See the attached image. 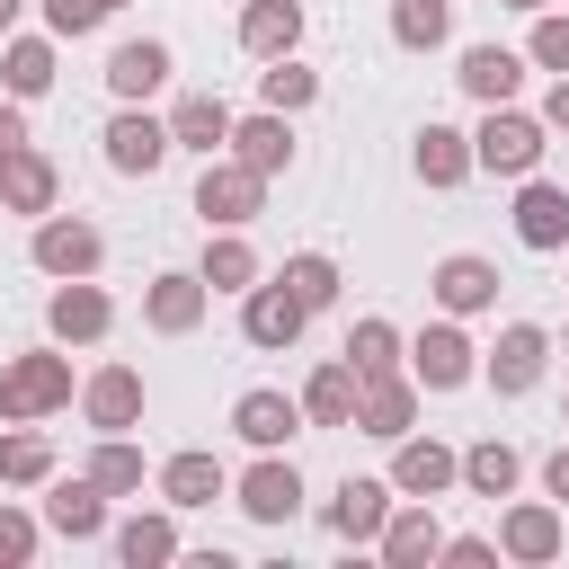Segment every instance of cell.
Wrapping results in <instances>:
<instances>
[{"mask_svg":"<svg viewBox=\"0 0 569 569\" xmlns=\"http://www.w3.org/2000/svg\"><path fill=\"white\" fill-rule=\"evenodd\" d=\"M71 356H62V338L53 347H27V356H9L0 365V418L9 427H36V418H53V409H71Z\"/></svg>","mask_w":569,"mask_h":569,"instance_id":"1","label":"cell"},{"mask_svg":"<svg viewBox=\"0 0 569 569\" xmlns=\"http://www.w3.org/2000/svg\"><path fill=\"white\" fill-rule=\"evenodd\" d=\"M542 133H551L542 116H525V107H489V116H480V133H471V160H480L489 178H533V169H542V151H551Z\"/></svg>","mask_w":569,"mask_h":569,"instance_id":"2","label":"cell"},{"mask_svg":"<svg viewBox=\"0 0 569 569\" xmlns=\"http://www.w3.org/2000/svg\"><path fill=\"white\" fill-rule=\"evenodd\" d=\"M196 213H204V231H249V222L267 213V178H258L249 160L213 151L204 178H196Z\"/></svg>","mask_w":569,"mask_h":569,"instance_id":"3","label":"cell"},{"mask_svg":"<svg viewBox=\"0 0 569 569\" xmlns=\"http://www.w3.org/2000/svg\"><path fill=\"white\" fill-rule=\"evenodd\" d=\"M27 258H36V276H98L107 267V231L98 222H80V213H36V240H27Z\"/></svg>","mask_w":569,"mask_h":569,"instance_id":"4","label":"cell"},{"mask_svg":"<svg viewBox=\"0 0 569 569\" xmlns=\"http://www.w3.org/2000/svg\"><path fill=\"white\" fill-rule=\"evenodd\" d=\"M409 373H418V391H462V382H480V347L462 338L453 311L427 320V329L409 338Z\"/></svg>","mask_w":569,"mask_h":569,"instance_id":"5","label":"cell"},{"mask_svg":"<svg viewBox=\"0 0 569 569\" xmlns=\"http://www.w3.org/2000/svg\"><path fill=\"white\" fill-rule=\"evenodd\" d=\"M204 311H213V284H204L196 267H169V276L142 284V329H151V338H196Z\"/></svg>","mask_w":569,"mask_h":569,"instance_id":"6","label":"cell"},{"mask_svg":"<svg viewBox=\"0 0 569 569\" xmlns=\"http://www.w3.org/2000/svg\"><path fill=\"white\" fill-rule=\"evenodd\" d=\"M542 365H551V329H542V320H507L498 347L480 356V373H489L498 400H525V391L542 382Z\"/></svg>","mask_w":569,"mask_h":569,"instance_id":"7","label":"cell"},{"mask_svg":"<svg viewBox=\"0 0 569 569\" xmlns=\"http://www.w3.org/2000/svg\"><path fill=\"white\" fill-rule=\"evenodd\" d=\"M231 507H240L249 525H293V516H302V471H293V453H258V462L231 480Z\"/></svg>","mask_w":569,"mask_h":569,"instance_id":"8","label":"cell"},{"mask_svg":"<svg viewBox=\"0 0 569 569\" xmlns=\"http://www.w3.org/2000/svg\"><path fill=\"white\" fill-rule=\"evenodd\" d=\"M98 142H107V169H116V178H151V169L178 151V142H169V116H151V107H116Z\"/></svg>","mask_w":569,"mask_h":569,"instance_id":"9","label":"cell"},{"mask_svg":"<svg viewBox=\"0 0 569 569\" xmlns=\"http://www.w3.org/2000/svg\"><path fill=\"white\" fill-rule=\"evenodd\" d=\"M44 329H53L62 347H98V338L116 329L107 284H98V276H62V284H53V302H44Z\"/></svg>","mask_w":569,"mask_h":569,"instance_id":"10","label":"cell"},{"mask_svg":"<svg viewBox=\"0 0 569 569\" xmlns=\"http://www.w3.org/2000/svg\"><path fill=\"white\" fill-rule=\"evenodd\" d=\"M560 498H516L507 516H498V560H516V569H542V560H560Z\"/></svg>","mask_w":569,"mask_h":569,"instance_id":"11","label":"cell"},{"mask_svg":"<svg viewBox=\"0 0 569 569\" xmlns=\"http://www.w3.org/2000/svg\"><path fill=\"white\" fill-rule=\"evenodd\" d=\"M498 267L480 258V249H453V258H436L427 267V293H436V311H453V320H471V311H489L498 302Z\"/></svg>","mask_w":569,"mask_h":569,"instance_id":"12","label":"cell"},{"mask_svg":"<svg viewBox=\"0 0 569 569\" xmlns=\"http://www.w3.org/2000/svg\"><path fill=\"white\" fill-rule=\"evenodd\" d=\"M302 427H311V418H302V391H293V400H284V391H240V400H231V436H240L249 453H284Z\"/></svg>","mask_w":569,"mask_h":569,"instance_id":"13","label":"cell"},{"mask_svg":"<svg viewBox=\"0 0 569 569\" xmlns=\"http://www.w3.org/2000/svg\"><path fill=\"white\" fill-rule=\"evenodd\" d=\"M391 489H400V498H445V489H462V453L409 427V436L391 445Z\"/></svg>","mask_w":569,"mask_h":569,"instance_id":"14","label":"cell"},{"mask_svg":"<svg viewBox=\"0 0 569 569\" xmlns=\"http://www.w3.org/2000/svg\"><path fill=\"white\" fill-rule=\"evenodd\" d=\"M302 320H311V311L284 293V276H258V284L240 293V338H249V347H267V356H276V347H293V338H302Z\"/></svg>","mask_w":569,"mask_h":569,"instance_id":"15","label":"cell"},{"mask_svg":"<svg viewBox=\"0 0 569 569\" xmlns=\"http://www.w3.org/2000/svg\"><path fill=\"white\" fill-rule=\"evenodd\" d=\"M142 373L133 365H98L89 382H80V418L98 427V436H124V427H142Z\"/></svg>","mask_w":569,"mask_h":569,"instance_id":"16","label":"cell"},{"mask_svg":"<svg viewBox=\"0 0 569 569\" xmlns=\"http://www.w3.org/2000/svg\"><path fill=\"white\" fill-rule=\"evenodd\" d=\"M391 507H400V489H391V480L347 471V480H338V498H329V533H338V542H382Z\"/></svg>","mask_w":569,"mask_h":569,"instance_id":"17","label":"cell"},{"mask_svg":"<svg viewBox=\"0 0 569 569\" xmlns=\"http://www.w3.org/2000/svg\"><path fill=\"white\" fill-rule=\"evenodd\" d=\"M169 71H178V53H169L160 36H124V44L107 53V89H116L124 107H142V98H160V89H169Z\"/></svg>","mask_w":569,"mask_h":569,"instance_id":"18","label":"cell"},{"mask_svg":"<svg viewBox=\"0 0 569 569\" xmlns=\"http://www.w3.org/2000/svg\"><path fill=\"white\" fill-rule=\"evenodd\" d=\"M44 533H62V542H98L107 533V489L80 471V480H44Z\"/></svg>","mask_w":569,"mask_h":569,"instance_id":"19","label":"cell"},{"mask_svg":"<svg viewBox=\"0 0 569 569\" xmlns=\"http://www.w3.org/2000/svg\"><path fill=\"white\" fill-rule=\"evenodd\" d=\"M391 569H427L436 551H445V525H436V498H400L391 507V525H382V542H373Z\"/></svg>","mask_w":569,"mask_h":569,"instance_id":"20","label":"cell"},{"mask_svg":"<svg viewBox=\"0 0 569 569\" xmlns=\"http://www.w3.org/2000/svg\"><path fill=\"white\" fill-rule=\"evenodd\" d=\"M516 240L525 249H569V187H551V178H516Z\"/></svg>","mask_w":569,"mask_h":569,"instance_id":"21","label":"cell"},{"mask_svg":"<svg viewBox=\"0 0 569 569\" xmlns=\"http://www.w3.org/2000/svg\"><path fill=\"white\" fill-rule=\"evenodd\" d=\"M62 80V36H0V89L9 98H44Z\"/></svg>","mask_w":569,"mask_h":569,"instance_id":"22","label":"cell"},{"mask_svg":"<svg viewBox=\"0 0 569 569\" xmlns=\"http://www.w3.org/2000/svg\"><path fill=\"white\" fill-rule=\"evenodd\" d=\"M231 124H240V116H231V107H222L213 89H187V98L169 107V142H178V151H196V160L231 151Z\"/></svg>","mask_w":569,"mask_h":569,"instance_id":"23","label":"cell"},{"mask_svg":"<svg viewBox=\"0 0 569 569\" xmlns=\"http://www.w3.org/2000/svg\"><path fill=\"white\" fill-rule=\"evenodd\" d=\"M356 427L382 436V445H400V436L418 427V373H373L365 400H356Z\"/></svg>","mask_w":569,"mask_h":569,"instance_id":"24","label":"cell"},{"mask_svg":"<svg viewBox=\"0 0 569 569\" xmlns=\"http://www.w3.org/2000/svg\"><path fill=\"white\" fill-rule=\"evenodd\" d=\"M160 498L178 507V516H196V507H213V498H231V471H222V453H169L160 462Z\"/></svg>","mask_w":569,"mask_h":569,"instance_id":"25","label":"cell"},{"mask_svg":"<svg viewBox=\"0 0 569 569\" xmlns=\"http://www.w3.org/2000/svg\"><path fill=\"white\" fill-rule=\"evenodd\" d=\"M178 551H187V542H178V507H169V498H160L151 516L133 507V516L116 525V560H124V569H169Z\"/></svg>","mask_w":569,"mask_h":569,"instance_id":"26","label":"cell"},{"mask_svg":"<svg viewBox=\"0 0 569 569\" xmlns=\"http://www.w3.org/2000/svg\"><path fill=\"white\" fill-rule=\"evenodd\" d=\"M53 196H62V169H53V151H9L0 160V213H53Z\"/></svg>","mask_w":569,"mask_h":569,"instance_id":"27","label":"cell"},{"mask_svg":"<svg viewBox=\"0 0 569 569\" xmlns=\"http://www.w3.org/2000/svg\"><path fill=\"white\" fill-rule=\"evenodd\" d=\"M462 98H480V107H516V89H525V53H507V44H462Z\"/></svg>","mask_w":569,"mask_h":569,"instance_id":"28","label":"cell"},{"mask_svg":"<svg viewBox=\"0 0 569 569\" xmlns=\"http://www.w3.org/2000/svg\"><path fill=\"white\" fill-rule=\"evenodd\" d=\"M231 160H249L258 178H284V169H293V116H276V107L240 116V124H231Z\"/></svg>","mask_w":569,"mask_h":569,"instance_id":"29","label":"cell"},{"mask_svg":"<svg viewBox=\"0 0 569 569\" xmlns=\"http://www.w3.org/2000/svg\"><path fill=\"white\" fill-rule=\"evenodd\" d=\"M409 169H418V187H462L480 160H471V133H453V124H418V142H409Z\"/></svg>","mask_w":569,"mask_h":569,"instance_id":"30","label":"cell"},{"mask_svg":"<svg viewBox=\"0 0 569 569\" xmlns=\"http://www.w3.org/2000/svg\"><path fill=\"white\" fill-rule=\"evenodd\" d=\"M356 400H365V373H356L347 356L311 365V382H302V418H311V427H356Z\"/></svg>","mask_w":569,"mask_h":569,"instance_id":"31","label":"cell"},{"mask_svg":"<svg viewBox=\"0 0 569 569\" xmlns=\"http://www.w3.org/2000/svg\"><path fill=\"white\" fill-rule=\"evenodd\" d=\"M302 44V0H240V53L249 62H276Z\"/></svg>","mask_w":569,"mask_h":569,"instance_id":"32","label":"cell"},{"mask_svg":"<svg viewBox=\"0 0 569 569\" xmlns=\"http://www.w3.org/2000/svg\"><path fill=\"white\" fill-rule=\"evenodd\" d=\"M516 480H525V453L507 445V436H480V445H462V489L471 498H516Z\"/></svg>","mask_w":569,"mask_h":569,"instance_id":"33","label":"cell"},{"mask_svg":"<svg viewBox=\"0 0 569 569\" xmlns=\"http://www.w3.org/2000/svg\"><path fill=\"white\" fill-rule=\"evenodd\" d=\"M196 276H204L213 293H249V284H258V249H249L240 231H204V258H196Z\"/></svg>","mask_w":569,"mask_h":569,"instance_id":"34","label":"cell"},{"mask_svg":"<svg viewBox=\"0 0 569 569\" xmlns=\"http://www.w3.org/2000/svg\"><path fill=\"white\" fill-rule=\"evenodd\" d=\"M276 276H284V293H293V302H302V311H329V302H338V284H347V276H338V258H329V249H293V258H284V267H276Z\"/></svg>","mask_w":569,"mask_h":569,"instance_id":"35","label":"cell"},{"mask_svg":"<svg viewBox=\"0 0 569 569\" xmlns=\"http://www.w3.org/2000/svg\"><path fill=\"white\" fill-rule=\"evenodd\" d=\"M400 356H409V338H400L382 311H365V320L347 329V365H356L365 382H373V373H400Z\"/></svg>","mask_w":569,"mask_h":569,"instance_id":"36","label":"cell"},{"mask_svg":"<svg viewBox=\"0 0 569 569\" xmlns=\"http://www.w3.org/2000/svg\"><path fill=\"white\" fill-rule=\"evenodd\" d=\"M0 480L9 489H44L53 480V436L44 427H9L0 436Z\"/></svg>","mask_w":569,"mask_h":569,"instance_id":"37","label":"cell"},{"mask_svg":"<svg viewBox=\"0 0 569 569\" xmlns=\"http://www.w3.org/2000/svg\"><path fill=\"white\" fill-rule=\"evenodd\" d=\"M453 36V0H391V44L400 53H436Z\"/></svg>","mask_w":569,"mask_h":569,"instance_id":"38","label":"cell"},{"mask_svg":"<svg viewBox=\"0 0 569 569\" xmlns=\"http://www.w3.org/2000/svg\"><path fill=\"white\" fill-rule=\"evenodd\" d=\"M311 98H320V71H302L293 53H276V62L258 71V107H276V116H302Z\"/></svg>","mask_w":569,"mask_h":569,"instance_id":"39","label":"cell"},{"mask_svg":"<svg viewBox=\"0 0 569 569\" xmlns=\"http://www.w3.org/2000/svg\"><path fill=\"white\" fill-rule=\"evenodd\" d=\"M89 480H98L107 498H133V489H142V445H124V436H98V453H89Z\"/></svg>","mask_w":569,"mask_h":569,"instance_id":"40","label":"cell"},{"mask_svg":"<svg viewBox=\"0 0 569 569\" xmlns=\"http://www.w3.org/2000/svg\"><path fill=\"white\" fill-rule=\"evenodd\" d=\"M36 9H44V36H62V44L107 27V0H36Z\"/></svg>","mask_w":569,"mask_h":569,"instance_id":"41","label":"cell"},{"mask_svg":"<svg viewBox=\"0 0 569 569\" xmlns=\"http://www.w3.org/2000/svg\"><path fill=\"white\" fill-rule=\"evenodd\" d=\"M533 71H569V18L560 9H533V44H525Z\"/></svg>","mask_w":569,"mask_h":569,"instance_id":"42","label":"cell"},{"mask_svg":"<svg viewBox=\"0 0 569 569\" xmlns=\"http://www.w3.org/2000/svg\"><path fill=\"white\" fill-rule=\"evenodd\" d=\"M27 560H36V516L0 507V569H27Z\"/></svg>","mask_w":569,"mask_h":569,"instance_id":"43","label":"cell"},{"mask_svg":"<svg viewBox=\"0 0 569 569\" xmlns=\"http://www.w3.org/2000/svg\"><path fill=\"white\" fill-rule=\"evenodd\" d=\"M445 569H498V533H445Z\"/></svg>","mask_w":569,"mask_h":569,"instance_id":"44","label":"cell"},{"mask_svg":"<svg viewBox=\"0 0 569 569\" xmlns=\"http://www.w3.org/2000/svg\"><path fill=\"white\" fill-rule=\"evenodd\" d=\"M9 151H27V98L0 89V160H9Z\"/></svg>","mask_w":569,"mask_h":569,"instance_id":"45","label":"cell"},{"mask_svg":"<svg viewBox=\"0 0 569 569\" xmlns=\"http://www.w3.org/2000/svg\"><path fill=\"white\" fill-rule=\"evenodd\" d=\"M542 498H560V507H569V445H551V453H542Z\"/></svg>","mask_w":569,"mask_h":569,"instance_id":"46","label":"cell"},{"mask_svg":"<svg viewBox=\"0 0 569 569\" xmlns=\"http://www.w3.org/2000/svg\"><path fill=\"white\" fill-rule=\"evenodd\" d=\"M542 124H551V133H569V71L542 89Z\"/></svg>","mask_w":569,"mask_h":569,"instance_id":"47","label":"cell"},{"mask_svg":"<svg viewBox=\"0 0 569 569\" xmlns=\"http://www.w3.org/2000/svg\"><path fill=\"white\" fill-rule=\"evenodd\" d=\"M18 9H27V0H0V36H18Z\"/></svg>","mask_w":569,"mask_h":569,"instance_id":"48","label":"cell"},{"mask_svg":"<svg viewBox=\"0 0 569 569\" xmlns=\"http://www.w3.org/2000/svg\"><path fill=\"white\" fill-rule=\"evenodd\" d=\"M507 9H525V18H533V9H551V0H507Z\"/></svg>","mask_w":569,"mask_h":569,"instance_id":"49","label":"cell"},{"mask_svg":"<svg viewBox=\"0 0 569 569\" xmlns=\"http://www.w3.org/2000/svg\"><path fill=\"white\" fill-rule=\"evenodd\" d=\"M116 9H124V0H107V18H116Z\"/></svg>","mask_w":569,"mask_h":569,"instance_id":"50","label":"cell"},{"mask_svg":"<svg viewBox=\"0 0 569 569\" xmlns=\"http://www.w3.org/2000/svg\"><path fill=\"white\" fill-rule=\"evenodd\" d=\"M560 418H569V400H560Z\"/></svg>","mask_w":569,"mask_h":569,"instance_id":"51","label":"cell"}]
</instances>
